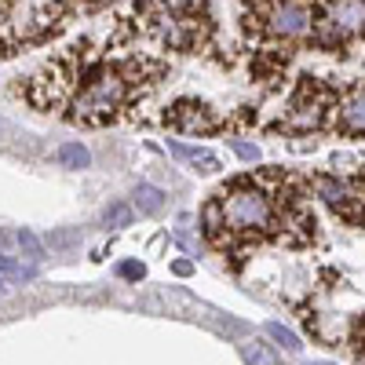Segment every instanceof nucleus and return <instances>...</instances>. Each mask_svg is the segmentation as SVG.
Listing matches in <instances>:
<instances>
[{"instance_id":"nucleus-1","label":"nucleus","mask_w":365,"mask_h":365,"mask_svg":"<svg viewBox=\"0 0 365 365\" xmlns=\"http://www.w3.org/2000/svg\"><path fill=\"white\" fill-rule=\"evenodd\" d=\"M223 212L227 223L234 230H270L274 227V205L270 194H263L259 187H249V182H237V187L223 197Z\"/></svg>"},{"instance_id":"nucleus-2","label":"nucleus","mask_w":365,"mask_h":365,"mask_svg":"<svg viewBox=\"0 0 365 365\" xmlns=\"http://www.w3.org/2000/svg\"><path fill=\"white\" fill-rule=\"evenodd\" d=\"M125 96H128V81L120 73H113V70H106V73L91 77L84 84L73 110H77V117H106V113H113L120 103H125Z\"/></svg>"},{"instance_id":"nucleus-3","label":"nucleus","mask_w":365,"mask_h":365,"mask_svg":"<svg viewBox=\"0 0 365 365\" xmlns=\"http://www.w3.org/2000/svg\"><path fill=\"white\" fill-rule=\"evenodd\" d=\"M270 29L278 37H303L311 29V22H314V15H311V4L307 0H282L278 8L270 11Z\"/></svg>"},{"instance_id":"nucleus-4","label":"nucleus","mask_w":365,"mask_h":365,"mask_svg":"<svg viewBox=\"0 0 365 365\" xmlns=\"http://www.w3.org/2000/svg\"><path fill=\"white\" fill-rule=\"evenodd\" d=\"M329 22L340 34H358L365 29V0H329Z\"/></svg>"},{"instance_id":"nucleus-5","label":"nucleus","mask_w":365,"mask_h":365,"mask_svg":"<svg viewBox=\"0 0 365 365\" xmlns=\"http://www.w3.org/2000/svg\"><path fill=\"white\" fill-rule=\"evenodd\" d=\"M168 150H172V158H179V161H190L197 172H220V158L212 154V150L187 146V143H179V139H168Z\"/></svg>"},{"instance_id":"nucleus-6","label":"nucleus","mask_w":365,"mask_h":365,"mask_svg":"<svg viewBox=\"0 0 365 365\" xmlns=\"http://www.w3.org/2000/svg\"><path fill=\"white\" fill-rule=\"evenodd\" d=\"M314 190L336 208V212H347V216H354V201H351V190L344 187L340 179H332V175H318L314 179Z\"/></svg>"},{"instance_id":"nucleus-7","label":"nucleus","mask_w":365,"mask_h":365,"mask_svg":"<svg viewBox=\"0 0 365 365\" xmlns=\"http://www.w3.org/2000/svg\"><path fill=\"white\" fill-rule=\"evenodd\" d=\"M172 120H175L182 132H208L212 125H216V120L205 113V106H194V103H179L175 113H172Z\"/></svg>"},{"instance_id":"nucleus-8","label":"nucleus","mask_w":365,"mask_h":365,"mask_svg":"<svg viewBox=\"0 0 365 365\" xmlns=\"http://www.w3.org/2000/svg\"><path fill=\"white\" fill-rule=\"evenodd\" d=\"M340 125H344L347 132H354V135H365V88L344 99V106H340Z\"/></svg>"},{"instance_id":"nucleus-9","label":"nucleus","mask_w":365,"mask_h":365,"mask_svg":"<svg viewBox=\"0 0 365 365\" xmlns=\"http://www.w3.org/2000/svg\"><path fill=\"white\" fill-rule=\"evenodd\" d=\"M201 227H205V234H208L212 245H227V237H223V227H227L223 201H212V205H205V212H201Z\"/></svg>"},{"instance_id":"nucleus-10","label":"nucleus","mask_w":365,"mask_h":365,"mask_svg":"<svg viewBox=\"0 0 365 365\" xmlns=\"http://www.w3.org/2000/svg\"><path fill=\"white\" fill-rule=\"evenodd\" d=\"M132 201H135V208L143 212V216H158V212L165 208V194H161L158 187H150V182H139L135 194H132Z\"/></svg>"},{"instance_id":"nucleus-11","label":"nucleus","mask_w":365,"mask_h":365,"mask_svg":"<svg viewBox=\"0 0 365 365\" xmlns=\"http://www.w3.org/2000/svg\"><path fill=\"white\" fill-rule=\"evenodd\" d=\"M263 332H267V336L274 340V344H278L282 351H289V354H299V336H296V332L289 329V325H282V322H267L263 325Z\"/></svg>"},{"instance_id":"nucleus-12","label":"nucleus","mask_w":365,"mask_h":365,"mask_svg":"<svg viewBox=\"0 0 365 365\" xmlns=\"http://www.w3.org/2000/svg\"><path fill=\"white\" fill-rule=\"evenodd\" d=\"M55 158H58V165H66V168H88L91 165L88 146H81V143H63L55 150Z\"/></svg>"},{"instance_id":"nucleus-13","label":"nucleus","mask_w":365,"mask_h":365,"mask_svg":"<svg viewBox=\"0 0 365 365\" xmlns=\"http://www.w3.org/2000/svg\"><path fill=\"white\" fill-rule=\"evenodd\" d=\"M132 220H135V208L125 205V201H113V205H106V212H103V223H106V227H132Z\"/></svg>"},{"instance_id":"nucleus-14","label":"nucleus","mask_w":365,"mask_h":365,"mask_svg":"<svg viewBox=\"0 0 365 365\" xmlns=\"http://www.w3.org/2000/svg\"><path fill=\"white\" fill-rule=\"evenodd\" d=\"M15 241H19V249H22V256H26L29 263H41V259H44V245H41V237H37L34 230H19Z\"/></svg>"},{"instance_id":"nucleus-15","label":"nucleus","mask_w":365,"mask_h":365,"mask_svg":"<svg viewBox=\"0 0 365 365\" xmlns=\"http://www.w3.org/2000/svg\"><path fill=\"white\" fill-rule=\"evenodd\" d=\"M241 358H245V365H274L270 347H267V344H259V340L241 344Z\"/></svg>"},{"instance_id":"nucleus-16","label":"nucleus","mask_w":365,"mask_h":365,"mask_svg":"<svg viewBox=\"0 0 365 365\" xmlns=\"http://www.w3.org/2000/svg\"><path fill=\"white\" fill-rule=\"evenodd\" d=\"M15 278H19V259H11V256H0V289L15 285Z\"/></svg>"},{"instance_id":"nucleus-17","label":"nucleus","mask_w":365,"mask_h":365,"mask_svg":"<svg viewBox=\"0 0 365 365\" xmlns=\"http://www.w3.org/2000/svg\"><path fill=\"white\" fill-rule=\"evenodd\" d=\"M230 146H234V154H237L241 161H259V146H256V143H245V139H230Z\"/></svg>"},{"instance_id":"nucleus-18","label":"nucleus","mask_w":365,"mask_h":365,"mask_svg":"<svg viewBox=\"0 0 365 365\" xmlns=\"http://www.w3.org/2000/svg\"><path fill=\"white\" fill-rule=\"evenodd\" d=\"M117 274H120V278H128V282H139L146 270H143V263H132V259H128V263H120V267H117Z\"/></svg>"},{"instance_id":"nucleus-19","label":"nucleus","mask_w":365,"mask_h":365,"mask_svg":"<svg viewBox=\"0 0 365 365\" xmlns=\"http://www.w3.org/2000/svg\"><path fill=\"white\" fill-rule=\"evenodd\" d=\"M175 241H179V245H182V249H187L190 256H197V241H194V237H190L187 230H182V227L175 230Z\"/></svg>"},{"instance_id":"nucleus-20","label":"nucleus","mask_w":365,"mask_h":365,"mask_svg":"<svg viewBox=\"0 0 365 365\" xmlns=\"http://www.w3.org/2000/svg\"><path fill=\"white\" fill-rule=\"evenodd\" d=\"M172 270H175V274H182V278H187V274L194 270V263H190V259H175V267H172Z\"/></svg>"},{"instance_id":"nucleus-21","label":"nucleus","mask_w":365,"mask_h":365,"mask_svg":"<svg viewBox=\"0 0 365 365\" xmlns=\"http://www.w3.org/2000/svg\"><path fill=\"white\" fill-rule=\"evenodd\" d=\"M73 234H51V245H70Z\"/></svg>"},{"instance_id":"nucleus-22","label":"nucleus","mask_w":365,"mask_h":365,"mask_svg":"<svg viewBox=\"0 0 365 365\" xmlns=\"http://www.w3.org/2000/svg\"><path fill=\"white\" fill-rule=\"evenodd\" d=\"M168 4H175V8H179V4H190V0H168Z\"/></svg>"},{"instance_id":"nucleus-23","label":"nucleus","mask_w":365,"mask_h":365,"mask_svg":"<svg viewBox=\"0 0 365 365\" xmlns=\"http://www.w3.org/2000/svg\"><path fill=\"white\" fill-rule=\"evenodd\" d=\"M303 365H332V361H303Z\"/></svg>"}]
</instances>
